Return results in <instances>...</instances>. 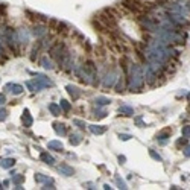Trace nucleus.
<instances>
[{
	"label": "nucleus",
	"instance_id": "1",
	"mask_svg": "<svg viewBox=\"0 0 190 190\" xmlns=\"http://www.w3.org/2000/svg\"><path fill=\"white\" fill-rule=\"evenodd\" d=\"M143 85V73H141V68L137 64H131V79H129V88L138 90Z\"/></svg>",
	"mask_w": 190,
	"mask_h": 190
},
{
	"label": "nucleus",
	"instance_id": "2",
	"mask_svg": "<svg viewBox=\"0 0 190 190\" xmlns=\"http://www.w3.org/2000/svg\"><path fill=\"white\" fill-rule=\"evenodd\" d=\"M123 8L128 9V11H131V12H135V14H140V12L145 11V8L141 6L137 0H125V2H123Z\"/></svg>",
	"mask_w": 190,
	"mask_h": 190
},
{
	"label": "nucleus",
	"instance_id": "3",
	"mask_svg": "<svg viewBox=\"0 0 190 190\" xmlns=\"http://www.w3.org/2000/svg\"><path fill=\"white\" fill-rule=\"evenodd\" d=\"M116 78H117V75H116V70H114V68H111L110 72L105 75L104 85H105V87H113V85H114V81H116Z\"/></svg>",
	"mask_w": 190,
	"mask_h": 190
},
{
	"label": "nucleus",
	"instance_id": "4",
	"mask_svg": "<svg viewBox=\"0 0 190 190\" xmlns=\"http://www.w3.org/2000/svg\"><path fill=\"white\" fill-rule=\"evenodd\" d=\"M149 84H152L154 81H155V78H158V75L154 72V70H152V67L151 65H148V67H145V76H143Z\"/></svg>",
	"mask_w": 190,
	"mask_h": 190
},
{
	"label": "nucleus",
	"instance_id": "5",
	"mask_svg": "<svg viewBox=\"0 0 190 190\" xmlns=\"http://www.w3.org/2000/svg\"><path fill=\"white\" fill-rule=\"evenodd\" d=\"M58 169H59V172H61V173H64L65 176H72V175L75 173V170H73L72 167H70V166H67V164H61Z\"/></svg>",
	"mask_w": 190,
	"mask_h": 190
},
{
	"label": "nucleus",
	"instance_id": "6",
	"mask_svg": "<svg viewBox=\"0 0 190 190\" xmlns=\"http://www.w3.org/2000/svg\"><path fill=\"white\" fill-rule=\"evenodd\" d=\"M6 88H8L9 91H12L14 94H20V93L23 91V87H21V85H17V84H9Z\"/></svg>",
	"mask_w": 190,
	"mask_h": 190
},
{
	"label": "nucleus",
	"instance_id": "7",
	"mask_svg": "<svg viewBox=\"0 0 190 190\" xmlns=\"http://www.w3.org/2000/svg\"><path fill=\"white\" fill-rule=\"evenodd\" d=\"M67 90H68L70 96H72L73 99H78V98H79V90H78L76 87H73V85H67Z\"/></svg>",
	"mask_w": 190,
	"mask_h": 190
},
{
	"label": "nucleus",
	"instance_id": "8",
	"mask_svg": "<svg viewBox=\"0 0 190 190\" xmlns=\"http://www.w3.org/2000/svg\"><path fill=\"white\" fill-rule=\"evenodd\" d=\"M169 135H170V131L167 129V131H163V132H161V134H160V135H158L157 138L160 140V143H161V145H166V141H167L166 138H167Z\"/></svg>",
	"mask_w": 190,
	"mask_h": 190
},
{
	"label": "nucleus",
	"instance_id": "9",
	"mask_svg": "<svg viewBox=\"0 0 190 190\" xmlns=\"http://www.w3.org/2000/svg\"><path fill=\"white\" fill-rule=\"evenodd\" d=\"M46 28L44 26H37V28H34V35L35 37H43V35H46Z\"/></svg>",
	"mask_w": 190,
	"mask_h": 190
},
{
	"label": "nucleus",
	"instance_id": "10",
	"mask_svg": "<svg viewBox=\"0 0 190 190\" xmlns=\"http://www.w3.org/2000/svg\"><path fill=\"white\" fill-rule=\"evenodd\" d=\"M23 123H25V126H31L32 125V117L29 116V111L28 110L25 111V116H23Z\"/></svg>",
	"mask_w": 190,
	"mask_h": 190
},
{
	"label": "nucleus",
	"instance_id": "11",
	"mask_svg": "<svg viewBox=\"0 0 190 190\" xmlns=\"http://www.w3.org/2000/svg\"><path fill=\"white\" fill-rule=\"evenodd\" d=\"M41 160H43V161H46L47 164H52V163L55 161V160H53V157H52V155H49L47 152H43V154H41Z\"/></svg>",
	"mask_w": 190,
	"mask_h": 190
},
{
	"label": "nucleus",
	"instance_id": "12",
	"mask_svg": "<svg viewBox=\"0 0 190 190\" xmlns=\"http://www.w3.org/2000/svg\"><path fill=\"white\" fill-rule=\"evenodd\" d=\"M53 126H55V131H56L59 135H65V132H67V131H65V125H59V123H55Z\"/></svg>",
	"mask_w": 190,
	"mask_h": 190
},
{
	"label": "nucleus",
	"instance_id": "13",
	"mask_svg": "<svg viewBox=\"0 0 190 190\" xmlns=\"http://www.w3.org/2000/svg\"><path fill=\"white\" fill-rule=\"evenodd\" d=\"M49 110L52 111L53 116H59V114H61V108H59L58 105H55V104H50V105H49Z\"/></svg>",
	"mask_w": 190,
	"mask_h": 190
},
{
	"label": "nucleus",
	"instance_id": "14",
	"mask_svg": "<svg viewBox=\"0 0 190 190\" xmlns=\"http://www.w3.org/2000/svg\"><path fill=\"white\" fill-rule=\"evenodd\" d=\"M49 148L62 151V143H61V141H49Z\"/></svg>",
	"mask_w": 190,
	"mask_h": 190
},
{
	"label": "nucleus",
	"instance_id": "15",
	"mask_svg": "<svg viewBox=\"0 0 190 190\" xmlns=\"http://www.w3.org/2000/svg\"><path fill=\"white\" fill-rule=\"evenodd\" d=\"M14 160H11V158H6V160H3L2 163H0V164H2V167H5V169H8V167H11V166H14Z\"/></svg>",
	"mask_w": 190,
	"mask_h": 190
},
{
	"label": "nucleus",
	"instance_id": "16",
	"mask_svg": "<svg viewBox=\"0 0 190 190\" xmlns=\"http://www.w3.org/2000/svg\"><path fill=\"white\" fill-rule=\"evenodd\" d=\"M41 64H43V67H44V68H49V70H50V68H53L52 61H50V59H47V58H43V59H41Z\"/></svg>",
	"mask_w": 190,
	"mask_h": 190
},
{
	"label": "nucleus",
	"instance_id": "17",
	"mask_svg": "<svg viewBox=\"0 0 190 190\" xmlns=\"http://www.w3.org/2000/svg\"><path fill=\"white\" fill-rule=\"evenodd\" d=\"M90 129H91L94 134H104V132H105V128H104V126H94V125H93V126H90Z\"/></svg>",
	"mask_w": 190,
	"mask_h": 190
},
{
	"label": "nucleus",
	"instance_id": "18",
	"mask_svg": "<svg viewBox=\"0 0 190 190\" xmlns=\"http://www.w3.org/2000/svg\"><path fill=\"white\" fill-rule=\"evenodd\" d=\"M120 113H123L125 116H131L134 114V110L131 107H120Z\"/></svg>",
	"mask_w": 190,
	"mask_h": 190
},
{
	"label": "nucleus",
	"instance_id": "19",
	"mask_svg": "<svg viewBox=\"0 0 190 190\" xmlns=\"http://www.w3.org/2000/svg\"><path fill=\"white\" fill-rule=\"evenodd\" d=\"M96 102H98V105H107V104H110L111 101H110L108 98H104V96H99V98L96 99Z\"/></svg>",
	"mask_w": 190,
	"mask_h": 190
},
{
	"label": "nucleus",
	"instance_id": "20",
	"mask_svg": "<svg viewBox=\"0 0 190 190\" xmlns=\"http://www.w3.org/2000/svg\"><path fill=\"white\" fill-rule=\"evenodd\" d=\"M123 87H125V84H123V78H119V82H117V85H116V91H123Z\"/></svg>",
	"mask_w": 190,
	"mask_h": 190
},
{
	"label": "nucleus",
	"instance_id": "21",
	"mask_svg": "<svg viewBox=\"0 0 190 190\" xmlns=\"http://www.w3.org/2000/svg\"><path fill=\"white\" fill-rule=\"evenodd\" d=\"M35 179H37L38 182H44V181H50V178H47V176H43L41 173H38V175L35 176Z\"/></svg>",
	"mask_w": 190,
	"mask_h": 190
},
{
	"label": "nucleus",
	"instance_id": "22",
	"mask_svg": "<svg viewBox=\"0 0 190 190\" xmlns=\"http://www.w3.org/2000/svg\"><path fill=\"white\" fill-rule=\"evenodd\" d=\"M79 141H81V140H79V135H76V134L70 137V143H72V145H78Z\"/></svg>",
	"mask_w": 190,
	"mask_h": 190
},
{
	"label": "nucleus",
	"instance_id": "23",
	"mask_svg": "<svg viewBox=\"0 0 190 190\" xmlns=\"http://www.w3.org/2000/svg\"><path fill=\"white\" fill-rule=\"evenodd\" d=\"M182 137H190V126L187 125V126H182Z\"/></svg>",
	"mask_w": 190,
	"mask_h": 190
},
{
	"label": "nucleus",
	"instance_id": "24",
	"mask_svg": "<svg viewBox=\"0 0 190 190\" xmlns=\"http://www.w3.org/2000/svg\"><path fill=\"white\" fill-rule=\"evenodd\" d=\"M56 28H58V32H62V34L67 32V26L64 25V23H58V26H56Z\"/></svg>",
	"mask_w": 190,
	"mask_h": 190
},
{
	"label": "nucleus",
	"instance_id": "25",
	"mask_svg": "<svg viewBox=\"0 0 190 190\" xmlns=\"http://www.w3.org/2000/svg\"><path fill=\"white\" fill-rule=\"evenodd\" d=\"M149 155H151V157H152L154 160H157V161H161V157H160V155H158L157 152H154L152 149H149Z\"/></svg>",
	"mask_w": 190,
	"mask_h": 190
},
{
	"label": "nucleus",
	"instance_id": "26",
	"mask_svg": "<svg viewBox=\"0 0 190 190\" xmlns=\"http://www.w3.org/2000/svg\"><path fill=\"white\" fill-rule=\"evenodd\" d=\"M61 108H62L64 111H68V110H70V105H68V102H67V101H61Z\"/></svg>",
	"mask_w": 190,
	"mask_h": 190
},
{
	"label": "nucleus",
	"instance_id": "27",
	"mask_svg": "<svg viewBox=\"0 0 190 190\" xmlns=\"http://www.w3.org/2000/svg\"><path fill=\"white\" fill-rule=\"evenodd\" d=\"M116 182L119 184V187H120V188H126V184H125V181H122L120 178H116Z\"/></svg>",
	"mask_w": 190,
	"mask_h": 190
},
{
	"label": "nucleus",
	"instance_id": "28",
	"mask_svg": "<svg viewBox=\"0 0 190 190\" xmlns=\"http://www.w3.org/2000/svg\"><path fill=\"white\" fill-rule=\"evenodd\" d=\"M73 123H75V125H78L79 128H85V122H82V120H78V119H75V120H73Z\"/></svg>",
	"mask_w": 190,
	"mask_h": 190
},
{
	"label": "nucleus",
	"instance_id": "29",
	"mask_svg": "<svg viewBox=\"0 0 190 190\" xmlns=\"http://www.w3.org/2000/svg\"><path fill=\"white\" fill-rule=\"evenodd\" d=\"M12 181H14L15 184H20V182L23 181V176H21V175H17V176H14V179H12Z\"/></svg>",
	"mask_w": 190,
	"mask_h": 190
},
{
	"label": "nucleus",
	"instance_id": "30",
	"mask_svg": "<svg viewBox=\"0 0 190 190\" xmlns=\"http://www.w3.org/2000/svg\"><path fill=\"white\" fill-rule=\"evenodd\" d=\"M185 143H187V137H182L181 140H178V141H176V145H178V146H181V145H185Z\"/></svg>",
	"mask_w": 190,
	"mask_h": 190
},
{
	"label": "nucleus",
	"instance_id": "31",
	"mask_svg": "<svg viewBox=\"0 0 190 190\" xmlns=\"http://www.w3.org/2000/svg\"><path fill=\"white\" fill-rule=\"evenodd\" d=\"M5 119H6V111L0 110V120H5Z\"/></svg>",
	"mask_w": 190,
	"mask_h": 190
},
{
	"label": "nucleus",
	"instance_id": "32",
	"mask_svg": "<svg viewBox=\"0 0 190 190\" xmlns=\"http://www.w3.org/2000/svg\"><path fill=\"white\" fill-rule=\"evenodd\" d=\"M182 152H184V155H185V157H190V146H185Z\"/></svg>",
	"mask_w": 190,
	"mask_h": 190
},
{
	"label": "nucleus",
	"instance_id": "33",
	"mask_svg": "<svg viewBox=\"0 0 190 190\" xmlns=\"http://www.w3.org/2000/svg\"><path fill=\"white\" fill-rule=\"evenodd\" d=\"M49 23H50V26H53V28H56V26H58V23H59V21H58V20H53V18H52V20H50Z\"/></svg>",
	"mask_w": 190,
	"mask_h": 190
},
{
	"label": "nucleus",
	"instance_id": "34",
	"mask_svg": "<svg viewBox=\"0 0 190 190\" xmlns=\"http://www.w3.org/2000/svg\"><path fill=\"white\" fill-rule=\"evenodd\" d=\"M120 138H122V140H129L131 135H128V134H123V135H122V134H120Z\"/></svg>",
	"mask_w": 190,
	"mask_h": 190
},
{
	"label": "nucleus",
	"instance_id": "35",
	"mask_svg": "<svg viewBox=\"0 0 190 190\" xmlns=\"http://www.w3.org/2000/svg\"><path fill=\"white\" fill-rule=\"evenodd\" d=\"M5 104V96L3 94H0V105H3Z\"/></svg>",
	"mask_w": 190,
	"mask_h": 190
},
{
	"label": "nucleus",
	"instance_id": "36",
	"mask_svg": "<svg viewBox=\"0 0 190 190\" xmlns=\"http://www.w3.org/2000/svg\"><path fill=\"white\" fill-rule=\"evenodd\" d=\"M188 98H190V93H188Z\"/></svg>",
	"mask_w": 190,
	"mask_h": 190
},
{
	"label": "nucleus",
	"instance_id": "37",
	"mask_svg": "<svg viewBox=\"0 0 190 190\" xmlns=\"http://www.w3.org/2000/svg\"><path fill=\"white\" fill-rule=\"evenodd\" d=\"M0 188H2V185H0Z\"/></svg>",
	"mask_w": 190,
	"mask_h": 190
}]
</instances>
